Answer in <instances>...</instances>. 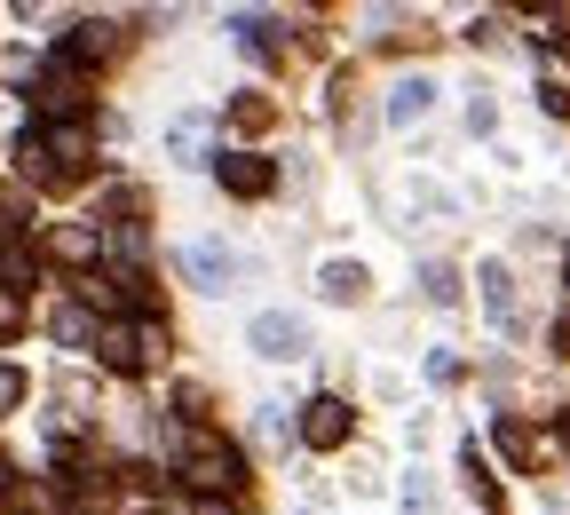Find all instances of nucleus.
I'll list each match as a JSON object with an SVG mask.
<instances>
[{
    "instance_id": "f3484780",
    "label": "nucleus",
    "mask_w": 570,
    "mask_h": 515,
    "mask_svg": "<svg viewBox=\"0 0 570 515\" xmlns=\"http://www.w3.org/2000/svg\"><path fill=\"white\" fill-rule=\"evenodd\" d=\"M24 405V373H17V365H0V412H17Z\"/></svg>"
},
{
    "instance_id": "9d476101",
    "label": "nucleus",
    "mask_w": 570,
    "mask_h": 515,
    "mask_svg": "<svg viewBox=\"0 0 570 515\" xmlns=\"http://www.w3.org/2000/svg\"><path fill=\"white\" fill-rule=\"evenodd\" d=\"M483 310H491V325H515V278H508V262H483Z\"/></svg>"
},
{
    "instance_id": "7ed1b4c3",
    "label": "nucleus",
    "mask_w": 570,
    "mask_h": 515,
    "mask_svg": "<svg viewBox=\"0 0 570 515\" xmlns=\"http://www.w3.org/2000/svg\"><path fill=\"white\" fill-rule=\"evenodd\" d=\"M32 104H40V119L48 127H71V119H80L88 111V88H80V71H71L63 56L40 71V80H32Z\"/></svg>"
},
{
    "instance_id": "aec40b11",
    "label": "nucleus",
    "mask_w": 570,
    "mask_h": 515,
    "mask_svg": "<svg viewBox=\"0 0 570 515\" xmlns=\"http://www.w3.org/2000/svg\"><path fill=\"white\" fill-rule=\"evenodd\" d=\"M135 515H167V507H135Z\"/></svg>"
},
{
    "instance_id": "f03ea898",
    "label": "nucleus",
    "mask_w": 570,
    "mask_h": 515,
    "mask_svg": "<svg viewBox=\"0 0 570 515\" xmlns=\"http://www.w3.org/2000/svg\"><path fill=\"white\" fill-rule=\"evenodd\" d=\"M167 349V333H159V318H142V325H104L96 333V357H104V373H142Z\"/></svg>"
},
{
    "instance_id": "423d86ee",
    "label": "nucleus",
    "mask_w": 570,
    "mask_h": 515,
    "mask_svg": "<svg viewBox=\"0 0 570 515\" xmlns=\"http://www.w3.org/2000/svg\"><path fill=\"white\" fill-rule=\"evenodd\" d=\"M214 183H223L230 198H262V191L277 183V167L254 159V152H223V159H214Z\"/></svg>"
},
{
    "instance_id": "0eeeda50",
    "label": "nucleus",
    "mask_w": 570,
    "mask_h": 515,
    "mask_svg": "<svg viewBox=\"0 0 570 515\" xmlns=\"http://www.w3.org/2000/svg\"><path fill=\"white\" fill-rule=\"evenodd\" d=\"M111 48H119V25H104V17H80L63 32V64H104Z\"/></svg>"
},
{
    "instance_id": "9b49d317",
    "label": "nucleus",
    "mask_w": 570,
    "mask_h": 515,
    "mask_svg": "<svg viewBox=\"0 0 570 515\" xmlns=\"http://www.w3.org/2000/svg\"><path fill=\"white\" fill-rule=\"evenodd\" d=\"M317 285H325V302H365V285H373V278H365V262H325Z\"/></svg>"
},
{
    "instance_id": "f257e3e1",
    "label": "nucleus",
    "mask_w": 570,
    "mask_h": 515,
    "mask_svg": "<svg viewBox=\"0 0 570 515\" xmlns=\"http://www.w3.org/2000/svg\"><path fill=\"white\" fill-rule=\"evenodd\" d=\"M183 484L198 492V499H230L238 484H246V460H238V445L230 436H214V428H183Z\"/></svg>"
},
{
    "instance_id": "39448f33",
    "label": "nucleus",
    "mask_w": 570,
    "mask_h": 515,
    "mask_svg": "<svg viewBox=\"0 0 570 515\" xmlns=\"http://www.w3.org/2000/svg\"><path fill=\"white\" fill-rule=\"evenodd\" d=\"M246 341H254L262 357H302V349H309V325H302L294 310H262V318L246 325Z\"/></svg>"
},
{
    "instance_id": "6ab92c4d",
    "label": "nucleus",
    "mask_w": 570,
    "mask_h": 515,
    "mask_svg": "<svg viewBox=\"0 0 570 515\" xmlns=\"http://www.w3.org/2000/svg\"><path fill=\"white\" fill-rule=\"evenodd\" d=\"M190 515H230V499H198V507H190Z\"/></svg>"
},
{
    "instance_id": "1a4fd4ad",
    "label": "nucleus",
    "mask_w": 570,
    "mask_h": 515,
    "mask_svg": "<svg viewBox=\"0 0 570 515\" xmlns=\"http://www.w3.org/2000/svg\"><path fill=\"white\" fill-rule=\"evenodd\" d=\"M183 270H190V278H198V285H206V293H223V285H230V278H238V270H230V254H223V246H183Z\"/></svg>"
},
{
    "instance_id": "a211bd4d",
    "label": "nucleus",
    "mask_w": 570,
    "mask_h": 515,
    "mask_svg": "<svg viewBox=\"0 0 570 515\" xmlns=\"http://www.w3.org/2000/svg\"><path fill=\"white\" fill-rule=\"evenodd\" d=\"M539 104H547L554 119H570V88H562V80H547V88H539Z\"/></svg>"
},
{
    "instance_id": "f8f14e48",
    "label": "nucleus",
    "mask_w": 570,
    "mask_h": 515,
    "mask_svg": "<svg viewBox=\"0 0 570 515\" xmlns=\"http://www.w3.org/2000/svg\"><path fill=\"white\" fill-rule=\"evenodd\" d=\"M428 96H436L428 80H396V88H389V119H396V127H412V119L428 111Z\"/></svg>"
},
{
    "instance_id": "2eb2a0df",
    "label": "nucleus",
    "mask_w": 570,
    "mask_h": 515,
    "mask_svg": "<svg viewBox=\"0 0 570 515\" xmlns=\"http://www.w3.org/2000/svg\"><path fill=\"white\" fill-rule=\"evenodd\" d=\"M491 436H499V453H508V460H531V436H523V428H515V420H499V428H491Z\"/></svg>"
},
{
    "instance_id": "20e7f679",
    "label": "nucleus",
    "mask_w": 570,
    "mask_h": 515,
    "mask_svg": "<svg viewBox=\"0 0 570 515\" xmlns=\"http://www.w3.org/2000/svg\"><path fill=\"white\" fill-rule=\"evenodd\" d=\"M348 428H356V420H348L341 397H309V405H302V445H309V453H341Z\"/></svg>"
},
{
    "instance_id": "6e6552de",
    "label": "nucleus",
    "mask_w": 570,
    "mask_h": 515,
    "mask_svg": "<svg viewBox=\"0 0 570 515\" xmlns=\"http://www.w3.org/2000/svg\"><path fill=\"white\" fill-rule=\"evenodd\" d=\"M48 254H56V262H96V254H104V231H96V223H56V231H48Z\"/></svg>"
},
{
    "instance_id": "dca6fc26",
    "label": "nucleus",
    "mask_w": 570,
    "mask_h": 515,
    "mask_svg": "<svg viewBox=\"0 0 570 515\" xmlns=\"http://www.w3.org/2000/svg\"><path fill=\"white\" fill-rule=\"evenodd\" d=\"M17 325H24V293L0 285V333H17Z\"/></svg>"
},
{
    "instance_id": "4468645a",
    "label": "nucleus",
    "mask_w": 570,
    "mask_h": 515,
    "mask_svg": "<svg viewBox=\"0 0 570 515\" xmlns=\"http://www.w3.org/2000/svg\"><path fill=\"white\" fill-rule=\"evenodd\" d=\"M428 302H460V278L444 262H428Z\"/></svg>"
},
{
    "instance_id": "ddd939ff",
    "label": "nucleus",
    "mask_w": 570,
    "mask_h": 515,
    "mask_svg": "<svg viewBox=\"0 0 570 515\" xmlns=\"http://www.w3.org/2000/svg\"><path fill=\"white\" fill-rule=\"evenodd\" d=\"M48 325H56V341H71V349H96V333H104V325H96L88 310H71V302H63V310H56Z\"/></svg>"
}]
</instances>
